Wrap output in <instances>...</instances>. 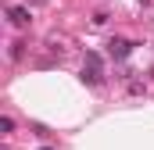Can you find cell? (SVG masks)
I'll return each instance as SVG.
<instances>
[{
    "label": "cell",
    "instance_id": "obj_3",
    "mask_svg": "<svg viewBox=\"0 0 154 150\" xmlns=\"http://www.w3.org/2000/svg\"><path fill=\"white\" fill-rule=\"evenodd\" d=\"M39 150H50V147H39Z\"/></svg>",
    "mask_w": 154,
    "mask_h": 150
},
{
    "label": "cell",
    "instance_id": "obj_1",
    "mask_svg": "<svg viewBox=\"0 0 154 150\" xmlns=\"http://www.w3.org/2000/svg\"><path fill=\"white\" fill-rule=\"evenodd\" d=\"M108 54H111L115 61H122V57L133 54V43H129V39H111V43H108Z\"/></svg>",
    "mask_w": 154,
    "mask_h": 150
},
{
    "label": "cell",
    "instance_id": "obj_2",
    "mask_svg": "<svg viewBox=\"0 0 154 150\" xmlns=\"http://www.w3.org/2000/svg\"><path fill=\"white\" fill-rule=\"evenodd\" d=\"M7 18H11V25H18V29H25V25L32 22L29 7H7Z\"/></svg>",
    "mask_w": 154,
    "mask_h": 150
}]
</instances>
